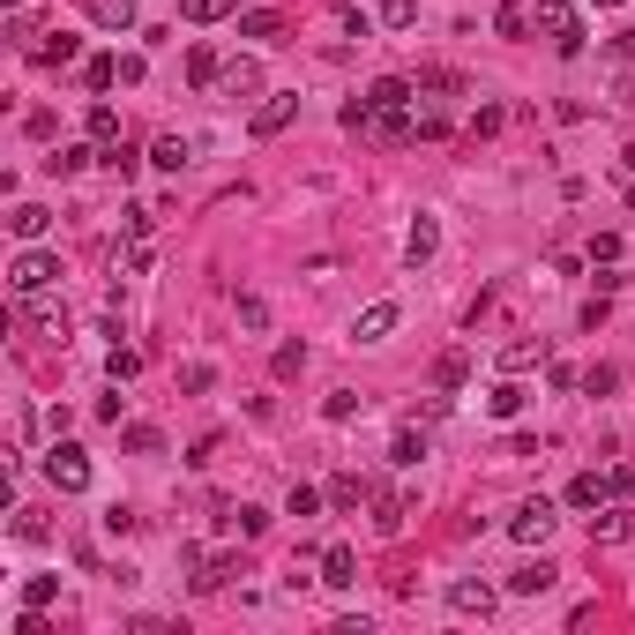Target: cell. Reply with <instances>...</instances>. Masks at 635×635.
<instances>
[{"instance_id": "cell-1", "label": "cell", "mask_w": 635, "mask_h": 635, "mask_svg": "<svg viewBox=\"0 0 635 635\" xmlns=\"http://www.w3.org/2000/svg\"><path fill=\"white\" fill-rule=\"evenodd\" d=\"M531 30H538V38H546L561 60L583 53V15L568 8V0H538V8H531Z\"/></svg>"}, {"instance_id": "cell-2", "label": "cell", "mask_w": 635, "mask_h": 635, "mask_svg": "<svg viewBox=\"0 0 635 635\" xmlns=\"http://www.w3.org/2000/svg\"><path fill=\"white\" fill-rule=\"evenodd\" d=\"M180 568H187V591H202V598L225 591L232 576H247L240 561H225V553H202V546H180Z\"/></svg>"}, {"instance_id": "cell-3", "label": "cell", "mask_w": 635, "mask_h": 635, "mask_svg": "<svg viewBox=\"0 0 635 635\" xmlns=\"http://www.w3.org/2000/svg\"><path fill=\"white\" fill-rule=\"evenodd\" d=\"M8 284H15V299H38V292H53V284H60V254H45V247H23V254H15V269H8Z\"/></svg>"}, {"instance_id": "cell-4", "label": "cell", "mask_w": 635, "mask_h": 635, "mask_svg": "<svg viewBox=\"0 0 635 635\" xmlns=\"http://www.w3.org/2000/svg\"><path fill=\"white\" fill-rule=\"evenodd\" d=\"M45 479H53L60 494H83V486H90V456L75 449L68 434H53V449H45Z\"/></svg>"}, {"instance_id": "cell-5", "label": "cell", "mask_w": 635, "mask_h": 635, "mask_svg": "<svg viewBox=\"0 0 635 635\" xmlns=\"http://www.w3.org/2000/svg\"><path fill=\"white\" fill-rule=\"evenodd\" d=\"M553 523H561V516H553V501H546V494L508 508V538H516V546H546V538H553Z\"/></svg>"}, {"instance_id": "cell-6", "label": "cell", "mask_w": 635, "mask_h": 635, "mask_svg": "<svg viewBox=\"0 0 635 635\" xmlns=\"http://www.w3.org/2000/svg\"><path fill=\"white\" fill-rule=\"evenodd\" d=\"M217 98H232V105H247V98H269L262 90V68L240 53V60H225V75H217Z\"/></svg>"}, {"instance_id": "cell-7", "label": "cell", "mask_w": 635, "mask_h": 635, "mask_svg": "<svg viewBox=\"0 0 635 635\" xmlns=\"http://www.w3.org/2000/svg\"><path fill=\"white\" fill-rule=\"evenodd\" d=\"M613 494H621V471H576L568 479V508H606Z\"/></svg>"}, {"instance_id": "cell-8", "label": "cell", "mask_w": 635, "mask_h": 635, "mask_svg": "<svg viewBox=\"0 0 635 635\" xmlns=\"http://www.w3.org/2000/svg\"><path fill=\"white\" fill-rule=\"evenodd\" d=\"M292 120H299V90H269V98L254 105V120H247V127H254V135H284Z\"/></svg>"}, {"instance_id": "cell-9", "label": "cell", "mask_w": 635, "mask_h": 635, "mask_svg": "<svg viewBox=\"0 0 635 635\" xmlns=\"http://www.w3.org/2000/svg\"><path fill=\"white\" fill-rule=\"evenodd\" d=\"M396 322H404V307H396V299H374V307H359V322H352V344H381Z\"/></svg>"}, {"instance_id": "cell-10", "label": "cell", "mask_w": 635, "mask_h": 635, "mask_svg": "<svg viewBox=\"0 0 635 635\" xmlns=\"http://www.w3.org/2000/svg\"><path fill=\"white\" fill-rule=\"evenodd\" d=\"M411 98H419L411 75H381V83H367V105H374V113H411Z\"/></svg>"}, {"instance_id": "cell-11", "label": "cell", "mask_w": 635, "mask_h": 635, "mask_svg": "<svg viewBox=\"0 0 635 635\" xmlns=\"http://www.w3.org/2000/svg\"><path fill=\"white\" fill-rule=\"evenodd\" d=\"M449 606L486 621V613H494V583H486V576H456V583H449Z\"/></svg>"}, {"instance_id": "cell-12", "label": "cell", "mask_w": 635, "mask_h": 635, "mask_svg": "<svg viewBox=\"0 0 635 635\" xmlns=\"http://www.w3.org/2000/svg\"><path fill=\"white\" fill-rule=\"evenodd\" d=\"M434 254H441V225H434V217H411V232H404V262H411V269H426Z\"/></svg>"}, {"instance_id": "cell-13", "label": "cell", "mask_w": 635, "mask_h": 635, "mask_svg": "<svg viewBox=\"0 0 635 635\" xmlns=\"http://www.w3.org/2000/svg\"><path fill=\"white\" fill-rule=\"evenodd\" d=\"M411 523V494H389V486H374V531L381 538H396Z\"/></svg>"}, {"instance_id": "cell-14", "label": "cell", "mask_w": 635, "mask_h": 635, "mask_svg": "<svg viewBox=\"0 0 635 635\" xmlns=\"http://www.w3.org/2000/svg\"><path fill=\"white\" fill-rule=\"evenodd\" d=\"M30 60H38V68H75V60H83V38H75V30H53L45 45H30Z\"/></svg>"}, {"instance_id": "cell-15", "label": "cell", "mask_w": 635, "mask_h": 635, "mask_svg": "<svg viewBox=\"0 0 635 635\" xmlns=\"http://www.w3.org/2000/svg\"><path fill=\"white\" fill-rule=\"evenodd\" d=\"M23 322L30 329H38V337H60V344H68V307H53V299H23Z\"/></svg>"}, {"instance_id": "cell-16", "label": "cell", "mask_w": 635, "mask_h": 635, "mask_svg": "<svg viewBox=\"0 0 635 635\" xmlns=\"http://www.w3.org/2000/svg\"><path fill=\"white\" fill-rule=\"evenodd\" d=\"M322 583L329 591H352L359 583V553L352 546H322Z\"/></svg>"}, {"instance_id": "cell-17", "label": "cell", "mask_w": 635, "mask_h": 635, "mask_svg": "<svg viewBox=\"0 0 635 635\" xmlns=\"http://www.w3.org/2000/svg\"><path fill=\"white\" fill-rule=\"evenodd\" d=\"M45 225H53V210H38V202H15V210H8V232H15L23 247H38Z\"/></svg>"}, {"instance_id": "cell-18", "label": "cell", "mask_w": 635, "mask_h": 635, "mask_svg": "<svg viewBox=\"0 0 635 635\" xmlns=\"http://www.w3.org/2000/svg\"><path fill=\"white\" fill-rule=\"evenodd\" d=\"M553 576H561L553 561H523V568H508V591H516V598H538V591H553Z\"/></svg>"}, {"instance_id": "cell-19", "label": "cell", "mask_w": 635, "mask_h": 635, "mask_svg": "<svg viewBox=\"0 0 635 635\" xmlns=\"http://www.w3.org/2000/svg\"><path fill=\"white\" fill-rule=\"evenodd\" d=\"M523 404H531V389H523L516 374H508V381H494V389H486V419H516Z\"/></svg>"}, {"instance_id": "cell-20", "label": "cell", "mask_w": 635, "mask_h": 635, "mask_svg": "<svg viewBox=\"0 0 635 635\" xmlns=\"http://www.w3.org/2000/svg\"><path fill=\"white\" fill-rule=\"evenodd\" d=\"M150 165L157 172H187V165H195V142H187V135H157L150 142Z\"/></svg>"}, {"instance_id": "cell-21", "label": "cell", "mask_w": 635, "mask_h": 635, "mask_svg": "<svg viewBox=\"0 0 635 635\" xmlns=\"http://www.w3.org/2000/svg\"><path fill=\"white\" fill-rule=\"evenodd\" d=\"M501 367H508V374L546 367V337H516V344H501Z\"/></svg>"}, {"instance_id": "cell-22", "label": "cell", "mask_w": 635, "mask_h": 635, "mask_svg": "<svg viewBox=\"0 0 635 635\" xmlns=\"http://www.w3.org/2000/svg\"><path fill=\"white\" fill-rule=\"evenodd\" d=\"M359 501H374V486H359V471H337V479H329V508H337V516H352Z\"/></svg>"}, {"instance_id": "cell-23", "label": "cell", "mask_w": 635, "mask_h": 635, "mask_svg": "<svg viewBox=\"0 0 635 635\" xmlns=\"http://www.w3.org/2000/svg\"><path fill=\"white\" fill-rule=\"evenodd\" d=\"M217 75H225V60H217L210 45H187V83H195V90H217Z\"/></svg>"}, {"instance_id": "cell-24", "label": "cell", "mask_w": 635, "mask_h": 635, "mask_svg": "<svg viewBox=\"0 0 635 635\" xmlns=\"http://www.w3.org/2000/svg\"><path fill=\"white\" fill-rule=\"evenodd\" d=\"M411 83H419V98H464V75L456 68H419Z\"/></svg>"}, {"instance_id": "cell-25", "label": "cell", "mask_w": 635, "mask_h": 635, "mask_svg": "<svg viewBox=\"0 0 635 635\" xmlns=\"http://www.w3.org/2000/svg\"><path fill=\"white\" fill-rule=\"evenodd\" d=\"M269 374H277V381H299V374H307V344H299V337H284L277 352H269Z\"/></svg>"}, {"instance_id": "cell-26", "label": "cell", "mask_w": 635, "mask_h": 635, "mask_svg": "<svg viewBox=\"0 0 635 635\" xmlns=\"http://www.w3.org/2000/svg\"><path fill=\"white\" fill-rule=\"evenodd\" d=\"M240 38L277 45V38H284V15H277V8H247V15H240Z\"/></svg>"}, {"instance_id": "cell-27", "label": "cell", "mask_w": 635, "mask_h": 635, "mask_svg": "<svg viewBox=\"0 0 635 635\" xmlns=\"http://www.w3.org/2000/svg\"><path fill=\"white\" fill-rule=\"evenodd\" d=\"M464 381H471V352H441V359H434V389H449V396H456Z\"/></svg>"}, {"instance_id": "cell-28", "label": "cell", "mask_w": 635, "mask_h": 635, "mask_svg": "<svg viewBox=\"0 0 635 635\" xmlns=\"http://www.w3.org/2000/svg\"><path fill=\"white\" fill-rule=\"evenodd\" d=\"M494 30H501V38H531V0H501Z\"/></svg>"}, {"instance_id": "cell-29", "label": "cell", "mask_w": 635, "mask_h": 635, "mask_svg": "<svg viewBox=\"0 0 635 635\" xmlns=\"http://www.w3.org/2000/svg\"><path fill=\"white\" fill-rule=\"evenodd\" d=\"M83 83H90V98H105V90L120 83V53H98V60H83Z\"/></svg>"}, {"instance_id": "cell-30", "label": "cell", "mask_w": 635, "mask_h": 635, "mask_svg": "<svg viewBox=\"0 0 635 635\" xmlns=\"http://www.w3.org/2000/svg\"><path fill=\"white\" fill-rule=\"evenodd\" d=\"M120 449H127V456H165V434L135 419V426H120Z\"/></svg>"}, {"instance_id": "cell-31", "label": "cell", "mask_w": 635, "mask_h": 635, "mask_svg": "<svg viewBox=\"0 0 635 635\" xmlns=\"http://www.w3.org/2000/svg\"><path fill=\"white\" fill-rule=\"evenodd\" d=\"M628 531H635V516H628V508H606V516H591V538H598V546H621Z\"/></svg>"}, {"instance_id": "cell-32", "label": "cell", "mask_w": 635, "mask_h": 635, "mask_svg": "<svg viewBox=\"0 0 635 635\" xmlns=\"http://www.w3.org/2000/svg\"><path fill=\"white\" fill-rule=\"evenodd\" d=\"M90 157H98V150H83V142H68V150H53V157H45V172H53V180H75V172H83Z\"/></svg>"}, {"instance_id": "cell-33", "label": "cell", "mask_w": 635, "mask_h": 635, "mask_svg": "<svg viewBox=\"0 0 635 635\" xmlns=\"http://www.w3.org/2000/svg\"><path fill=\"white\" fill-rule=\"evenodd\" d=\"M419 456H426V434H419V426H404V434L389 441V464H396V471H411Z\"/></svg>"}, {"instance_id": "cell-34", "label": "cell", "mask_w": 635, "mask_h": 635, "mask_svg": "<svg viewBox=\"0 0 635 635\" xmlns=\"http://www.w3.org/2000/svg\"><path fill=\"white\" fill-rule=\"evenodd\" d=\"M83 127H90V142H120V113H113V105H90V113H83Z\"/></svg>"}, {"instance_id": "cell-35", "label": "cell", "mask_w": 635, "mask_h": 635, "mask_svg": "<svg viewBox=\"0 0 635 635\" xmlns=\"http://www.w3.org/2000/svg\"><path fill=\"white\" fill-rule=\"evenodd\" d=\"M142 374V352L135 344H113V352H105V381H135Z\"/></svg>"}, {"instance_id": "cell-36", "label": "cell", "mask_w": 635, "mask_h": 635, "mask_svg": "<svg viewBox=\"0 0 635 635\" xmlns=\"http://www.w3.org/2000/svg\"><path fill=\"white\" fill-rule=\"evenodd\" d=\"M359 404H367V396H352V389H329V396H322V419H329V426H344V419H359Z\"/></svg>"}, {"instance_id": "cell-37", "label": "cell", "mask_w": 635, "mask_h": 635, "mask_svg": "<svg viewBox=\"0 0 635 635\" xmlns=\"http://www.w3.org/2000/svg\"><path fill=\"white\" fill-rule=\"evenodd\" d=\"M411 135H419V142H441V135H449V113H441V105H419V113H411Z\"/></svg>"}, {"instance_id": "cell-38", "label": "cell", "mask_w": 635, "mask_h": 635, "mask_svg": "<svg viewBox=\"0 0 635 635\" xmlns=\"http://www.w3.org/2000/svg\"><path fill=\"white\" fill-rule=\"evenodd\" d=\"M180 389L187 396H210L217 389V367H210V359H187V367H180Z\"/></svg>"}, {"instance_id": "cell-39", "label": "cell", "mask_w": 635, "mask_h": 635, "mask_svg": "<svg viewBox=\"0 0 635 635\" xmlns=\"http://www.w3.org/2000/svg\"><path fill=\"white\" fill-rule=\"evenodd\" d=\"M232 8H240V0H180V15H187V23H225Z\"/></svg>"}, {"instance_id": "cell-40", "label": "cell", "mask_w": 635, "mask_h": 635, "mask_svg": "<svg viewBox=\"0 0 635 635\" xmlns=\"http://www.w3.org/2000/svg\"><path fill=\"white\" fill-rule=\"evenodd\" d=\"M322 501H329V494H314V486H292V501H284V516L314 523V516H322Z\"/></svg>"}, {"instance_id": "cell-41", "label": "cell", "mask_w": 635, "mask_h": 635, "mask_svg": "<svg viewBox=\"0 0 635 635\" xmlns=\"http://www.w3.org/2000/svg\"><path fill=\"white\" fill-rule=\"evenodd\" d=\"M419 23V0H381V30H411Z\"/></svg>"}, {"instance_id": "cell-42", "label": "cell", "mask_w": 635, "mask_h": 635, "mask_svg": "<svg viewBox=\"0 0 635 635\" xmlns=\"http://www.w3.org/2000/svg\"><path fill=\"white\" fill-rule=\"evenodd\" d=\"M150 225H157V210H142V202H127V210H120V232H127V240H150Z\"/></svg>"}, {"instance_id": "cell-43", "label": "cell", "mask_w": 635, "mask_h": 635, "mask_svg": "<svg viewBox=\"0 0 635 635\" xmlns=\"http://www.w3.org/2000/svg\"><path fill=\"white\" fill-rule=\"evenodd\" d=\"M90 15L113 23V30H127V23H135V0H90Z\"/></svg>"}, {"instance_id": "cell-44", "label": "cell", "mask_w": 635, "mask_h": 635, "mask_svg": "<svg viewBox=\"0 0 635 635\" xmlns=\"http://www.w3.org/2000/svg\"><path fill=\"white\" fill-rule=\"evenodd\" d=\"M60 598V576H23V606H53Z\"/></svg>"}, {"instance_id": "cell-45", "label": "cell", "mask_w": 635, "mask_h": 635, "mask_svg": "<svg viewBox=\"0 0 635 635\" xmlns=\"http://www.w3.org/2000/svg\"><path fill=\"white\" fill-rule=\"evenodd\" d=\"M98 165H113V172H120V180H127V172H135V165H142V157H135V150H127V142H98Z\"/></svg>"}, {"instance_id": "cell-46", "label": "cell", "mask_w": 635, "mask_h": 635, "mask_svg": "<svg viewBox=\"0 0 635 635\" xmlns=\"http://www.w3.org/2000/svg\"><path fill=\"white\" fill-rule=\"evenodd\" d=\"M501 127H508V113H501V105H479V113H471V142L501 135Z\"/></svg>"}, {"instance_id": "cell-47", "label": "cell", "mask_w": 635, "mask_h": 635, "mask_svg": "<svg viewBox=\"0 0 635 635\" xmlns=\"http://www.w3.org/2000/svg\"><path fill=\"white\" fill-rule=\"evenodd\" d=\"M613 389H621V367H591L583 374V396H613Z\"/></svg>"}, {"instance_id": "cell-48", "label": "cell", "mask_w": 635, "mask_h": 635, "mask_svg": "<svg viewBox=\"0 0 635 635\" xmlns=\"http://www.w3.org/2000/svg\"><path fill=\"white\" fill-rule=\"evenodd\" d=\"M8 38H15V45L38 38V15H30V8H8Z\"/></svg>"}, {"instance_id": "cell-49", "label": "cell", "mask_w": 635, "mask_h": 635, "mask_svg": "<svg viewBox=\"0 0 635 635\" xmlns=\"http://www.w3.org/2000/svg\"><path fill=\"white\" fill-rule=\"evenodd\" d=\"M598 262H621V232H598V240H591V269Z\"/></svg>"}, {"instance_id": "cell-50", "label": "cell", "mask_w": 635, "mask_h": 635, "mask_svg": "<svg viewBox=\"0 0 635 635\" xmlns=\"http://www.w3.org/2000/svg\"><path fill=\"white\" fill-rule=\"evenodd\" d=\"M127 269H135V277H150V269H157V254H150V240H127Z\"/></svg>"}, {"instance_id": "cell-51", "label": "cell", "mask_w": 635, "mask_h": 635, "mask_svg": "<svg viewBox=\"0 0 635 635\" xmlns=\"http://www.w3.org/2000/svg\"><path fill=\"white\" fill-rule=\"evenodd\" d=\"M240 322H247V329H269V307H262V299H254V292L240 299Z\"/></svg>"}, {"instance_id": "cell-52", "label": "cell", "mask_w": 635, "mask_h": 635, "mask_svg": "<svg viewBox=\"0 0 635 635\" xmlns=\"http://www.w3.org/2000/svg\"><path fill=\"white\" fill-rule=\"evenodd\" d=\"M613 53H621V60H635V30H621V38H613Z\"/></svg>"}, {"instance_id": "cell-53", "label": "cell", "mask_w": 635, "mask_h": 635, "mask_svg": "<svg viewBox=\"0 0 635 635\" xmlns=\"http://www.w3.org/2000/svg\"><path fill=\"white\" fill-rule=\"evenodd\" d=\"M621 105H635V68L621 75Z\"/></svg>"}, {"instance_id": "cell-54", "label": "cell", "mask_w": 635, "mask_h": 635, "mask_svg": "<svg viewBox=\"0 0 635 635\" xmlns=\"http://www.w3.org/2000/svg\"><path fill=\"white\" fill-rule=\"evenodd\" d=\"M621 165H628V172H635V135H628V150H621Z\"/></svg>"}, {"instance_id": "cell-55", "label": "cell", "mask_w": 635, "mask_h": 635, "mask_svg": "<svg viewBox=\"0 0 635 635\" xmlns=\"http://www.w3.org/2000/svg\"><path fill=\"white\" fill-rule=\"evenodd\" d=\"M598 8H621V0H598Z\"/></svg>"}, {"instance_id": "cell-56", "label": "cell", "mask_w": 635, "mask_h": 635, "mask_svg": "<svg viewBox=\"0 0 635 635\" xmlns=\"http://www.w3.org/2000/svg\"><path fill=\"white\" fill-rule=\"evenodd\" d=\"M8 8H23V0H8Z\"/></svg>"}]
</instances>
